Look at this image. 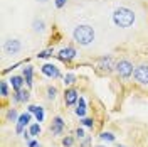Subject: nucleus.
<instances>
[{
    "instance_id": "obj_1",
    "label": "nucleus",
    "mask_w": 148,
    "mask_h": 147,
    "mask_svg": "<svg viewBox=\"0 0 148 147\" xmlns=\"http://www.w3.org/2000/svg\"><path fill=\"white\" fill-rule=\"evenodd\" d=\"M111 19H113V24L116 27L128 29L136 22V14L131 9H128V7H118V9H114Z\"/></svg>"
},
{
    "instance_id": "obj_2",
    "label": "nucleus",
    "mask_w": 148,
    "mask_h": 147,
    "mask_svg": "<svg viewBox=\"0 0 148 147\" xmlns=\"http://www.w3.org/2000/svg\"><path fill=\"white\" fill-rule=\"evenodd\" d=\"M94 37H96V32L88 24H77L73 31V39L79 46H89V44H92Z\"/></svg>"
},
{
    "instance_id": "obj_3",
    "label": "nucleus",
    "mask_w": 148,
    "mask_h": 147,
    "mask_svg": "<svg viewBox=\"0 0 148 147\" xmlns=\"http://www.w3.org/2000/svg\"><path fill=\"white\" fill-rule=\"evenodd\" d=\"M114 71L118 73L120 78L128 80V78H131L133 73H135V66L131 64L128 59H120V61L116 63V66H114Z\"/></svg>"
},
{
    "instance_id": "obj_4",
    "label": "nucleus",
    "mask_w": 148,
    "mask_h": 147,
    "mask_svg": "<svg viewBox=\"0 0 148 147\" xmlns=\"http://www.w3.org/2000/svg\"><path fill=\"white\" fill-rule=\"evenodd\" d=\"M40 71H42V74H44V76H47V78H52V80L64 78V76H62V73H61V69H59L56 64H52V63H46V64H42V66H40Z\"/></svg>"
},
{
    "instance_id": "obj_5",
    "label": "nucleus",
    "mask_w": 148,
    "mask_h": 147,
    "mask_svg": "<svg viewBox=\"0 0 148 147\" xmlns=\"http://www.w3.org/2000/svg\"><path fill=\"white\" fill-rule=\"evenodd\" d=\"M22 49V42L18 39H7L3 42V53L9 56H14V54H18Z\"/></svg>"
},
{
    "instance_id": "obj_6",
    "label": "nucleus",
    "mask_w": 148,
    "mask_h": 147,
    "mask_svg": "<svg viewBox=\"0 0 148 147\" xmlns=\"http://www.w3.org/2000/svg\"><path fill=\"white\" fill-rule=\"evenodd\" d=\"M76 54H77V53H76V49H74L73 46H66V47H62L56 56H57L59 61H62V63H66V64H69L74 58H76Z\"/></svg>"
},
{
    "instance_id": "obj_7",
    "label": "nucleus",
    "mask_w": 148,
    "mask_h": 147,
    "mask_svg": "<svg viewBox=\"0 0 148 147\" xmlns=\"http://www.w3.org/2000/svg\"><path fill=\"white\" fill-rule=\"evenodd\" d=\"M114 66H116V63H114V59H113V56L108 54V56H103V58H99L98 59V68L101 69L103 73H111L113 69H114Z\"/></svg>"
},
{
    "instance_id": "obj_8",
    "label": "nucleus",
    "mask_w": 148,
    "mask_h": 147,
    "mask_svg": "<svg viewBox=\"0 0 148 147\" xmlns=\"http://www.w3.org/2000/svg\"><path fill=\"white\" fill-rule=\"evenodd\" d=\"M135 81L140 85H148V66L147 64H140L135 68V73H133Z\"/></svg>"
},
{
    "instance_id": "obj_9",
    "label": "nucleus",
    "mask_w": 148,
    "mask_h": 147,
    "mask_svg": "<svg viewBox=\"0 0 148 147\" xmlns=\"http://www.w3.org/2000/svg\"><path fill=\"white\" fill-rule=\"evenodd\" d=\"M30 120H32V113L27 112V113H20V117L17 120V125H15V132L17 134H24V129L30 125Z\"/></svg>"
},
{
    "instance_id": "obj_10",
    "label": "nucleus",
    "mask_w": 148,
    "mask_h": 147,
    "mask_svg": "<svg viewBox=\"0 0 148 147\" xmlns=\"http://www.w3.org/2000/svg\"><path fill=\"white\" fill-rule=\"evenodd\" d=\"M77 100H79V93H77L76 88H67V90L64 92V103L67 105V107L76 105Z\"/></svg>"
},
{
    "instance_id": "obj_11",
    "label": "nucleus",
    "mask_w": 148,
    "mask_h": 147,
    "mask_svg": "<svg viewBox=\"0 0 148 147\" xmlns=\"http://www.w3.org/2000/svg\"><path fill=\"white\" fill-rule=\"evenodd\" d=\"M10 86H12V90L14 92H18V90H22L24 88V85H25V80H24V76L22 74H12L10 76Z\"/></svg>"
},
{
    "instance_id": "obj_12",
    "label": "nucleus",
    "mask_w": 148,
    "mask_h": 147,
    "mask_svg": "<svg viewBox=\"0 0 148 147\" xmlns=\"http://www.w3.org/2000/svg\"><path fill=\"white\" fill-rule=\"evenodd\" d=\"M64 127H66V122L61 117H54L52 120V125H51V132L54 134V135H61L62 132H64Z\"/></svg>"
},
{
    "instance_id": "obj_13",
    "label": "nucleus",
    "mask_w": 148,
    "mask_h": 147,
    "mask_svg": "<svg viewBox=\"0 0 148 147\" xmlns=\"http://www.w3.org/2000/svg\"><path fill=\"white\" fill-rule=\"evenodd\" d=\"M76 115L79 117V119H84L86 117V112H88V105H86V100H84L83 96H79V100L76 103Z\"/></svg>"
},
{
    "instance_id": "obj_14",
    "label": "nucleus",
    "mask_w": 148,
    "mask_h": 147,
    "mask_svg": "<svg viewBox=\"0 0 148 147\" xmlns=\"http://www.w3.org/2000/svg\"><path fill=\"white\" fill-rule=\"evenodd\" d=\"M22 76H24V80H25V85H27L29 88H32V85H34V81H32V78H34V68L30 64H27L22 69Z\"/></svg>"
},
{
    "instance_id": "obj_15",
    "label": "nucleus",
    "mask_w": 148,
    "mask_h": 147,
    "mask_svg": "<svg viewBox=\"0 0 148 147\" xmlns=\"http://www.w3.org/2000/svg\"><path fill=\"white\" fill-rule=\"evenodd\" d=\"M46 27H47V24H46V20L44 19H34L32 20V31L36 32V34H42V32H46Z\"/></svg>"
},
{
    "instance_id": "obj_16",
    "label": "nucleus",
    "mask_w": 148,
    "mask_h": 147,
    "mask_svg": "<svg viewBox=\"0 0 148 147\" xmlns=\"http://www.w3.org/2000/svg\"><path fill=\"white\" fill-rule=\"evenodd\" d=\"M34 115H36V122H44V117H46V112H44V107H40V105H37L36 107V112H34Z\"/></svg>"
},
{
    "instance_id": "obj_17",
    "label": "nucleus",
    "mask_w": 148,
    "mask_h": 147,
    "mask_svg": "<svg viewBox=\"0 0 148 147\" xmlns=\"http://www.w3.org/2000/svg\"><path fill=\"white\" fill-rule=\"evenodd\" d=\"M40 130H42V129H40V123H39V122L29 125V132H30V135H32V137H37V135L40 134Z\"/></svg>"
},
{
    "instance_id": "obj_18",
    "label": "nucleus",
    "mask_w": 148,
    "mask_h": 147,
    "mask_svg": "<svg viewBox=\"0 0 148 147\" xmlns=\"http://www.w3.org/2000/svg\"><path fill=\"white\" fill-rule=\"evenodd\" d=\"M18 117H20V115L17 113L15 108H9V112H7V120H9V122H15V123H17Z\"/></svg>"
},
{
    "instance_id": "obj_19",
    "label": "nucleus",
    "mask_w": 148,
    "mask_h": 147,
    "mask_svg": "<svg viewBox=\"0 0 148 147\" xmlns=\"http://www.w3.org/2000/svg\"><path fill=\"white\" fill-rule=\"evenodd\" d=\"M9 85L10 83H7V81L0 83V95H2V98H7L9 96Z\"/></svg>"
},
{
    "instance_id": "obj_20",
    "label": "nucleus",
    "mask_w": 148,
    "mask_h": 147,
    "mask_svg": "<svg viewBox=\"0 0 148 147\" xmlns=\"http://www.w3.org/2000/svg\"><path fill=\"white\" fill-rule=\"evenodd\" d=\"M56 96H57V88L56 86H47V100H56Z\"/></svg>"
},
{
    "instance_id": "obj_21",
    "label": "nucleus",
    "mask_w": 148,
    "mask_h": 147,
    "mask_svg": "<svg viewBox=\"0 0 148 147\" xmlns=\"http://www.w3.org/2000/svg\"><path fill=\"white\" fill-rule=\"evenodd\" d=\"M99 139H101L103 142H114V139H116V137H114L111 132H101Z\"/></svg>"
},
{
    "instance_id": "obj_22",
    "label": "nucleus",
    "mask_w": 148,
    "mask_h": 147,
    "mask_svg": "<svg viewBox=\"0 0 148 147\" xmlns=\"http://www.w3.org/2000/svg\"><path fill=\"white\" fill-rule=\"evenodd\" d=\"M54 54V49L52 47H49V49H44V51H40L37 58H40V59H46V58H51V56Z\"/></svg>"
},
{
    "instance_id": "obj_23",
    "label": "nucleus",
    "mask_w": 148,
    "mask_h": 147,
    "mask_svg": "<svg viewBox=\"0 0 148 147\" xmlns=\"http://www.w3.org/2000/svg\"><path fill=\"white\" fill-rule=\"evenodd\" d=\"M62 80H64V85H73V83H76V74L74 73H67Z\"/></svg>"
},
{
    "instance_id": "obj_24",
    "label": "nucleus",
    "mask_w": 148,
    "mask_h": 147,
    "mask_svg": "<svg viewBox=\"0 0 148 147\" xmlns=\"http://www.w3.org/2000/svg\"><path fill=\"white\" fill-rule=\"evenodd\" d=\"M18 92H20V98H22V103H27L29 98H30V92H29V90H24V88H22V90H18Z\"/></svg>"
},
{
    "instance_id": "obj_25",
    "label": "nucleus",
    "mask_w": 148,
    "mask_h": 147,
    "mask_svg": "<svg viewBox=\"0 0 148 147\" xmlns=\"http://www.w3.org/2000/svg\"><path fill=\"white\" fill-rule=\"evenodd\" d=\"M81 123H83L84 127H88V129H92V127H94V120L89 119V117H84V119H81Z\"/></svg>"
},
{
    "instance_id": "obj_26",
    "label": "nucleus",
    "mask_w": 148,
    "mask_h": 147,
    "mask_svg": "<svg viewBox=\"0 0 148 147\" xmlns=\"http://www.w3.org/2000/svg\"><path fill=\"white\" fill-rule=\"evenodd\" d=\"M73 144H74V137H71V135H66L62 139V146L64 147H73Z\"/></svg>"
},
{
    "instance_id": "obj_27",
    "label": "nucleus",
    "mask_w": 148,
    "mask_h": 147,
    "mask_svg": "<svg viewBox=\"0 0 148 147\" xmlns=\"http://www.w3.org/2000/svg\"><path fill=\"white\" fill-rule=\"evenodd\" d=\"M12 101H14V103H22V98H20V92H14V95H12Z\"/></svg>"
},
{
    "instance_id": "obj_28",
    "label": "nucleus",
    "mask_w": 148,
    "mask_h": 147,
    "mask_svg": "<svg viewBox=\"0 0 148 147\" xmlns=\"http://www.w3.org/2000/svg\"><path fill=\"white\" fill-rule=\"evenodd\" d=\"M76 137L77 139H84L86 137V135H84V129L83 127H77V129H76Z\"/></svg>"
},
{
    "instance_id": "obj_29",
    "label": "nucleus",
    "mask_w": 148,
    "mask_h": 147,
    "mask_svg": "<svg viewBox=\"0 0 148 147\" xmlns=\"http://www.w3.org/2000/svg\"><path fill=\"white\" fill-rule=\"evenodd\" d=\"M66 2H67V0H54V3H56L57 9H62V7L66 5Z\"/></svg>"
},
{
    "instance_id": "obj_30",
    "label": "nucleus",
    "mask_w": 148,
    "mask_h": 147,
    "mask_svg": "<svg viewBox=\"0 0 148 147\" xmlns=\"http://www.w3.org/2000/svg\"><path fill=\"white\" fill-rule=\"evenodd\" d=\"M27 146H29V147H40V144H39L37 140H34V139H32L30 142H27Z\"/></svg>"
},
{
    "instance_id": "obj_31",
    "label": "nucleus",
    "mask_w": 148,
    "mask_h": 147,
    "mask_svg": "<svg viewBox=\"0 0 148 147\" xmlns=\"http://www.w3.org/2000/svg\"><path fill=\"white\" fill-rule=\"evenodd\" d=\"M89 142H91V139H84L83 144H81V147H88V146H89Z\"/></svg>"
},
{
    "instance_id": "obj_32",
    "label": "nucleus",
    "mask_w": 148,
    "mask_h": 147,
    "mask_svg": "<svg viewBox=\"0 0 148 147\" xmlns=\"http://www.w3.org/2000/svg\"><path fill=\"white\" fill-rule=\"evenodd\" d=\"M37 2H40V3H47L49 0H37Z\"/></svg>"
},
{
    "instance_id": "obj_33",
    "label": "nucleus",
    "mask_w": 148,
    "mask_h": 147,
    "mask_svg": "<svg viewBox=\"0 0 148 147\" xmlns=\"http://www.w3.org/2000/svg\"><path fill=\"white\" fill-rule=\"evenodd\" d=\"M98 147H108V146H98Z\"/></svg>"
},
{
    "instance_id": "obj_34",
    "label": "nucleus",
    "mask_w": 148,
    "mask_h": 147,
    "mask_svg": "<svg viewBox=\"0 0 148 147\" xmlns=\"http://www.w3.org/2000/svg\"><path fill=\"white\" fill-rule=\"evenodd\" d=\"M116 147H126V146H116Z\"/></svg>"
}]
</instances>
